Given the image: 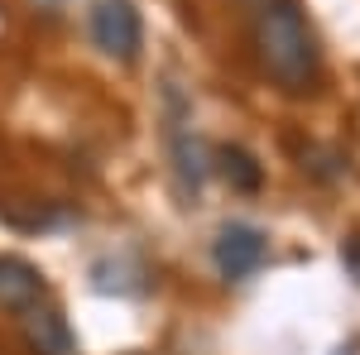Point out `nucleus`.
Here are the masks:
<instances>
[{"label": "nucleus", "instance_id": "9", "mask_svg": "<svg viewBox=\"0 0 360 355\" xmlns=\"http://www.w3.org/2000/svg\"><path fill=\"white\" fill-rule=\"evenodd\" d=\"M303 173L317 178V183H336V178L346 173V154L332 149V144H307L303 149Z\"/></svg>", "mask_w": 360, "mask_h": 355}, {"label": "nucleus", "instance_id": "8", "mask_svg": "<svg viewBox=\"0 0 360 355\" xmlns=\"http://www.w3.org/2000/svg\"><path fill=\"white\" fill-rule=\"evenodd\" d=\"M212 173H217L231 192H245V197L264 188V168H259V159L250 154L245 144H217V149H212Z\"/></svg>", "mask_w": 360, "mask_h": 355}, {"label": "nucleus", "instance_id": "5", "mask_svg": "<svg viewBox=\"0 0 360 355\" xmlns=\"http://www.w3.org/2000/svg\"><path fill=\"white\" fill-rule=\"evenodd\" d=\"M149 283H154V273L135 250H111L91 264V288L106 298H139V293H149Z\"/></svg>", "mask_w": 360, "mask_h": 355}, {"label": "nucleus", "instance_id": "10", "mask_svg": "<svg viewBox=\"0 0 360 355\" xmlns=\"http://www.w3.org/2000/svg\"><path fill=\"white\" fill-rule=\"evenodd\" d=\"M341 269H346V278L360 288V231L341 240Z\"/></svg>", "mask_w": 360, "mask_h": 355}, {"label": "nucleus", "instance_id": "3", "mask_svg": "<svg viewBox=\"0 0 360 355\" xmlns=\"http://www.w3.org/2000/svg\"><path fill=\"white\" fill-rule=\"evenodd\" d=\"M86 34L96 44V53L130 67L144 49V20H139L135 0H91L86 10Z\"/></svg>", "mask_w": 360, "mask_h": 355}, {"label": "nucleus", "instance_id": "7", "mask_svg": "<svg viewBox=\"0 0 360 355\" xmlns=\"http://www.w3.org/2000/svg\"><path fill=\"white\" fill-rule=\"evenodd\" d=\"M49 298V283H44V273L34 269L29 259L20 254H0V312H10V317H25L34 302Z\"/></svg>", "mask_w": 360, "mask_h": 355}, {"label": "nucleus", "instance_id": "2", "mask_svg": "<svg viewBox=\"0 0 360 355\" xmlns=\"http://www.w3.org/2000/svg\"><path fill=\"white\" fill-rule=\"evenodd\" d=\"M164 149H168V173H173V192L183 207H193L207 178H212V149L197 135L193 120V96L178 82H164Z\"/></svg>", "mask_w": 360, "mask_h": 355}, {"label": "nucleus", "instance_id": "6", "mask_svg": "<svg viewBox=\"0 0 360 355\" xmlns=\"http://www.w3.org/2000/svg\"><path fill=\"white\" fill-rule=\"evenodd\" d=\"M20 336H25V346L34 355H77V336L68 327V317H63V307L58 302H34L25 317H20Z\"/></svg>", "mask_w": 360, "mask_h": 355}, {"label": "nucleus", "instance_id": "1", "mask_svg": "<svg viewBox=\"0 0 360 355\" xmlns=\"http://www.w3.org/2000/svg\"><path fill=\"white\" fill-rule=\"evenodd\" d=\"M250 49L255 63L283 96H312L322 82L317 34L298 10V0H259L250 15Z\"/></svg>", "mask_w": 360, "mask_h": 355}, {"label": "nucleus", "instance_id": "4", "mask_svg": "<svg viewBox=\"0 0 360 355\" xmlns=\"http://www.w3.org/2000/svg\"><path fill=\"white\" fill-rule=\"evenodd\" d=\"M269 259V235L255 221H226L212 240V269L221 273L226 283H245L264 269Z\"/></svg>", "mask_w": 360, "mask_h": 355}]
</instances>
